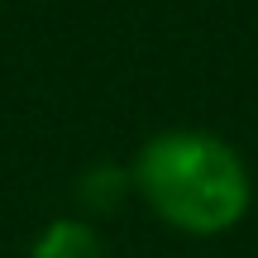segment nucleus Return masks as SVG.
Segmentation results:
<instances>
[{
	"instance_id": "f257e3e1",
	"label": "nucleus",
	"mask_w": 258,
	"mask_h": 258,
	"mask_svg": "<svg viewBox=\"0 0 258 258\" xmlns=\"http://www.w3.org/2000/svg\"><path fill=\"white\" fill-rule=\"evenodd\" d=\"M134 196L191 239H215L249 215L253 177L239 148L211 129H163L129 163Z\"/></svg>"
},
{
	"instance_id": "f03ea898",
	"label": "nucleus",
	"mask_w": 258,
	"mask_h": 258,
	"mask_svg": "<svg viewBox=\"0 0 258 258\" xmlns=\"http://www.w3.org/2000/svg\"><path fill=\"white\" fill-rule=\"evenodd\" d=\"M29 258H110L105 253V239L91 220L82 215H57L53 225H43L34 239Z\"/></svg>"
},
{
	"instance_id": "7ed1b4c3",
	"label": "nucleus",
	"mask_w": 258,
	"mask_h": 258,
	"mask_svg": "<svg viewBox=\"0 0 258 258\" xmlns=\"http://www.w3.org/2000/svg\"><path fill=\"white\" fill-rule=\"evenodd\" d=\"M77 206H82V220H91V215H110L120 211L124 196H134V177H129V167L120 163H96L86 167L82 177H77Z\"/></svg>"
}]
</instances>
